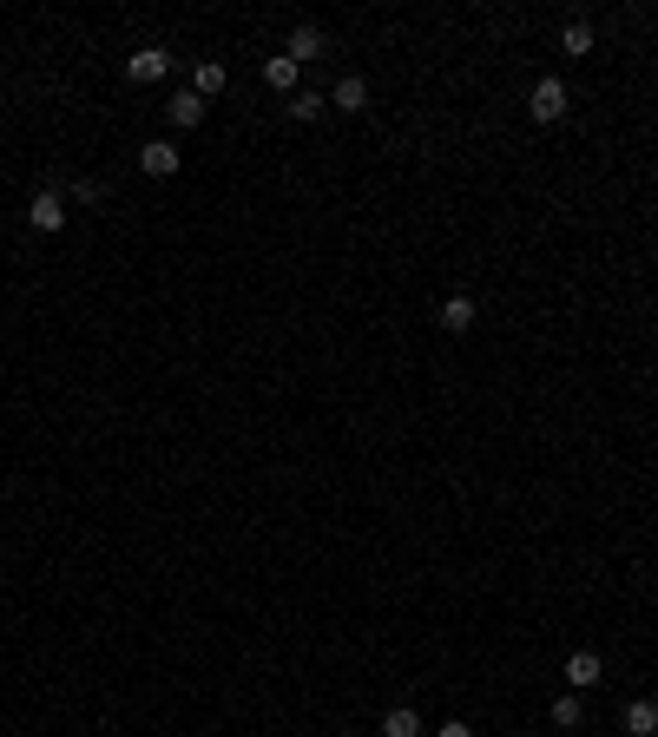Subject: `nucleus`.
Wrapping results in <instances>:
<instances>
[{
  "label": "nucleus",
  "instance_id": "obj_6",
  "mask_svg": "<svg viewBox=\"0 0 658 737\" xmlns=\"http://www.w3.org/2000/svg\"><path fill=\"white\" fill-rule=\"evenodd\" d=\"M329 106H336V112H369V79L343 73V79H336V93H329Z\"/></svg>",
  "mask_w": 658,
  "mask_h": 737
},
{
  "label": "nucleus",
  "instance_id": "obj_2",
  "mask_svg": "<svg viewBox=\"0 0 658 737\" xmlns=\"http://www.w3.org/2000/svg\"><path fill=\"white\" fill-rule=\"evenodd\" d=\"M283 53H290V60H297V66H310V60H323V53H329V33L316 27V20H303V27H290V40H283Z\"/></svg>",
  "mask_w": 658,
  "mask_h": 737
},
{
  "label": "nucleus",
  "instance_id": "obj_5",
  "mask_svg": "<svg viewBox=\"0 0 658 737\" xmlns=\"http://www.w3.org/2000/svg\"><path fill=\"white\" fill-rule=\"evenodd\" d=\"M178 165H185V152H178L172 139H152V145L139 152V172H145V178H172Z\"/></svg>",
  "mask_w": 658,
  "mask_h": 737
},
{
  "label": "nucleus",
  "instance_id": "obj_8",
  "mask_svg": "<svg viewBox=\"0 0 658 737\" xmlns=\"http://www.w3.org/2000/svg\"><path fill=\"white\" fill-rule=\"evenodd\" d=\"M264 86L297 99V60H290V53H270V60H264Z\"/></svg>",
  "mask_w": 658,
  "mask_h": 737
},
{
  "label": "nucleus",
  "instance_id": "obj_9",
  "mask_svg": "<svg viewBox=\"0 0 658 737\" xmlns=\"http://www.w3.org/2000/svg\"><path fill=\"white\" fill-rule=\"evenodd\" d=\"M599 672H606V665H599V652H573V659H566V685H573V691L599 685Z\"/></svg>",
  "mask_w": 658,
  "mask_h": 737
},
{
  "label": "nucleus",
  "instance_id": "obj_17",
  "mask_svg": "<svg viewBox=\"0 0 658 737\" xmlns=\"http://www.w3.org/2000/svg\"><path fill=\"white\" fill-rule=\"evenodd\" d=\"M99 198H106V185H99V178H79V185H73V204H99Z\"/></svg>",
  "mask_w": 658,
  "mask_h": 737
},
{
  "label": "nucleus",
  "instance_id": "obj_13",
  "mask_svg": "<svg viewBox=\"0 0 658 737\" xmlns=\"http://www.w3.org/2000/svg\"><path fill=\"white\" fill-rule=\"evenodd\" d=\"M191 93H198V99L224 93V60H198V73H191Z\"/></svg>",
  "mask_w": 658,
  "mask_h": 737
},
{
  "label": "nucleus",
  "instance_id": "obj_16",
  "mask_svg": "<svg viewBox=\"0 0 658 737\" xmlns=\"http://www.w3.org/2000/svg\"><path fill=\"white\" fill-rule=\"evenodd\" d=\"M560 47L573 53V60H586V53H593V27H586V20H566V33H560Z\"/></svg>",
  "mask_w": 658,
  "mask_h": 737
},
{
  "label": "nucleus",
  "instance_id": "obj_15",
  "mask_svg": "<svg viewBox=\"0 0 658 737\" xmlns=\"http://www.w3.org/2000/svg\"><path fill=\"white\" fill-rule=\"evenodd\" d=\"M580 718H586L580 691H560V698H553V724H560V731H580Z\"/></svg>",
  "mask_w": 658,
  "mask_h": 737
},
{
  "label": "nucleus",
  "instance_id": "obj_1",
  "mask_svg": "<svg viewBox=\"0 0 658 737\" xmlns=\"http://www.w3.org/2000/svg\"><path fill=\"white\" fill-rule=\"evenodd\" d=\"M527 112H533V126H553V119H566V86L560 79H540L527 93Z\"/></svg>",
  "mask_w": 658,
  "mask_h": 737
},
{
  "label": "nucleus",
  "instance_id": "obj_4",
  "mask_svg": "<svg viewBox=\"0 0 658 737\" xmlns=\"http://www.w3.org/2000/svg\"><path fill=\"white\" fill-rule=\"evenodd\" d=\"M165 73H172V53H165V47H139L126 60V79H139V86H158Z\"/></svg>",
  "mask_w": 658,
  "mask_h": 737
},
{
  "label": "nucleus",
  "instance_id": "obj_11",
  "mask_svg": "<svg viewBox=\"0 0 658 737\" xmlns=\"http://www.w3.org/2000/svg\"><path fill=\"white\" fill-rule=\"evenodd\" d=\"M626 731L632 737H652L658 731V698H632V705H626Z\"/></svg>",
  "mask_w": 658,
  "mask_h": 737
},
{
  "label": "nucleus",
  "instance_id": "obj_19",
  "mask_svg": "<svg viewBox=\"0 0 658 737\" xmlns=\"http://www.w3.org/2000/svg\"><path fill=\"white\" fill-rule=\"evenodd\" d=\"M343 737H356V731H343Z\"/></svg>",
  "mask_w": 658,
  "mask_h": 737
},
{
  "label": "nucleus",
  "instance_id": "obj_3",
  "mask_svg": "<svg viewBox=\"0 0 658 737\" xmlns=\"http://www.w3.org/2000/svg\"><path fill=\"white\" fill-rule=\"evenodd\" d=\"M27 224H33V231H66V198H60V191H33V204H27Z\"/></svg>",
  "mask_w": 658,
  "mask_h": 737
},
{
  "label": "nucleus",
  "instance_id": "obj_10",
  "mask_svg": "<svg viewBox=\"0 0 658 737\" xmlns=\"http://www.w3.org/2000/svg\"><path fill=\"white\" fill-rule=\"evenodd\" d=\"M165 112H172V126H204V99L198 93H191V86H185V93H172V106H165Z\"/></svg>",
  "mask_w": 658,
  "mask_h": 737
},
{
  "label": "nucleus",
  "instance_id": "obj_12",
  "mask_svg": "<svg viewBox=\"0 0 658 737\" xmlns=\"http://www.w3.org/2000/svg\"><path fill=\"white\" fill-rule=\"evenodd\" d=\"M382 737H422V711H415V705H395L389 718H382Z\"/></svg>",
  "mask_w": 658,
  "mask_h": 737
},
{
  "label": "nucleus",
  "instance_id": "obj_7",
  "mask_svg": "<svg viewBox=\"0 0 658 737\" xmlns=\"http://www.w3.org/2000/svg\"><path fill=\"white\" fill-rule=\"evenodd\" d=\"M474 316H481V310H474V297H448V303L435 310V323H441L448 336H468V330H474Z\"/></svg>",
  "mask_w": 658,
  "mask_h": 737
},
{
  "label": "nucleus",
  "instance_id": "obj_18",
  "mask_svg": "<svg viewBox=\"0 0 658 737\" xmlns=\"http://www.w3.org/2000/svg\"><path fill=\"white\" fill-rule=\"evenodd\" d=\"M435 737H474V731H468V724H461V718H448V724H441Z\"/></svg>",
  "mask_w": 658,
  "mask_h": 737
},
{
  "label": "nucleus",
  "instance_id": "obj_14",
  "mask_svg": "<svg viewBox=\"0 0 658 737\" xmlns=\"http://www.w3.org/2000/svg\"><path fill=\"white\" fill-rule=\"evenodd\" d=\"M329 112V93H310V86H297V99H290V119H303V126H310V119H323Z\"/></svg>",
  "mask_w": 658,
  "mask_h": 737
}]
</instances>
